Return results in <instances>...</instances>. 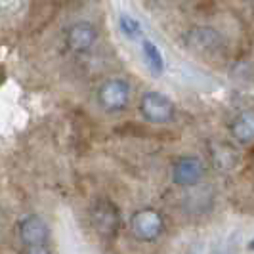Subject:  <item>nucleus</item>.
Here are the masks:
<instances>
[{"label":"nucleus","instance_id":"f257e3e1","mask_svg":"<svg viewBox=\"0 0 254 254\" xmlns=\"http://www.w3.org/2000/svg\"><path fill=\"white\" fill-rule=\"evenodd\" d=\"M132 88L123 78H109L98 90V102L107 113L125 111L130 103Z\"/></svg>","mask_w":254,"mask_h":254},{"label":"nucleus","instance_id":"f03ea898","mask_svg":"<svg viewBox=\"0 0 254 254\" xmlns=\"http://www.w3.org/2000/svg\"><path fill=\"white\" fill-rule=\"evenodd\" d=\"M140 111L145 121L153 125H166L174 119L176 107L161 92H145L140 100Z\"/></svg>","mask_w":254,"mask_h":254},{"label":"nucleus","instance_id":"7ed1b4c3","mask_svg":"<svg viewBox=\"0 0 254 254\" xmlns=\"http://www.w3.org/2000/svg\"><path fill=\"white\" fill-rule=\"evenodd\" d=\"M132 233L141 241H155L163 231V216L153 208H141L138 210L132 220Z\"/></svg>","mask_w":254,"mask_h":254},{"label":"nucleus","instance_id":"20e7f679","mask_svg":"<svg viewBox=\"0 0 254 254\" xmlns=\"http://www.w3.org/2000/svg\"><path fill=\"white\" fill-rule=\"evenodd\" d=\"M90 216H92V226L102 237H113L119 231L121 216H119V210L113 203H109V201L96 203Z\"/></svg>","mask_w":254,"mask_h":254},{"label":"nucleus","instance_id":"39448f33","mask_svg":"<svg viewBox=\"0 0 254 254\" xmlns=\"http://www.w3.org/2000/svg\"><path fill=\"white\" fill-rule=\"evenodd\" d=\"M186 42L191 50L195 52L216 54L224 46V37L212 27H193L186 37Z\"/></svg>","mask_w":254,"mask_h":254},{"label":"nucleus","instance_id":"423d86ee","mask_svg":"<svg viewBox=\"0 0 254 254\" xmlns=\"http://www.w3.org/2000/svg\"><path fill=\"white\" fill-rule=\"evenodd\" d=\"M98 40V31L90 21H76L69 27L67 31V48L75 54H86V52L96 44Z\"/></svg>","mask_w":254,"mask_h":254},{"label":"nucleus","instance_id":"0eeeda50","mask_svg":"<svg viewBox=\"0 0 254 254\" xmlns=\"http://www.w3.org/2000/svg\"><path fill=\"white\" fill-rule=\"evenodd\" d=\"M204 176V165L201 159L197 157H182L174 163L172 168V180L174 184L184 186V188H190L199 184Z\"/></svg>","mask_w":254,"mask_h":254},{"label":"nucleus","instance_id":"6e6552de","mask_svg":"<svg viewBox=\"0 0 254 254\" xmlns=\"http://www.w3.org/2000/svg\"><path fill=\"white\" fill-rule=\"evenodd\" d=\"M19 237H21V243L25 245L27 249L42 247V245L48 243L50 229H48L46 222L40 216H27L21 222V226H19Z\"/></svg>","mask_w":254,"mask_h":254},{"label":"nucleus","instance_id":"1a4fd4ad","mask_svg":"<svg viewBox=\"0 0 254 254\" xmlns=\"http://www.w3.org/2000/svg\"><path fill=\"white\" fill-rule=\"evenodd\" d=\"M231 134L239 143L254 141V111H243L231 123Z\"/></svg>","mask_w":254,"mask_h":254},{"label":"nucleus","instance_id":"9d476101","mask_svg":"<svg viewBox=\"0 0 254 254\" xmlns=\"http://www.w3.org/2000/svg\"><path fill=\"white\" fill-rule=\"evenodd\" d=\"M141 50H143V60H145L147 67L151 69L155 75H161L165 71V58H163V54L159 50V46L145 38L143 44H141Z\"/></svg>","mask_w":254,"mask_h":254},{"label":"nucleus","instance_id":"9b49d317","mask_svg":"<svg viewBox=\"0 0 254 254\" xmlns=\"http://www.w3.org/2000/svg\"><path fill=\"white\" fill-rule=\"evenodd\" d=\"M119 23H121V31H123L128 38H138L141 35V27H140V23H138V19L130 17L127 13L121 15Z\"/></svg>","mask_w":254,"mask_h":254},{"label":"nucleus","instance_id":"f8f14e48","mask_svg":"<svg viewBox=\"0 0 254 254\" xmlns=\"http://www.w3.org/2000/svg\"><path fill=\"white\" fill-rule=\"evenodd\" d=\"M23 0H0V13L2 15H12L21 8Z\"/></svg>","mask_w":254,"mask_h":254},{"label":"nucleus","instance_id":"ddd939ff","mask_svg":"<svg viewBox=\"0 0 254 254\" xmlns=\"http://www.w3.org/2000/svg\"><path fill=\"white\" fill-rule=\"evenodd\" d=\"M25 254H52V253L46 245H42V247H31V249H27Z\"/></svg>","mask_w":254,"mask_h":254},{"label":"nucleus","instance_id":"4468645a","mask_svg":"<svg viewBox=\"0 0 254 254\" xmlns=\"http://www.w3.org/2000/svg\"><path fill=\"white\" fill-rule=\"evenodd\" d=\"M4 80H6V71H4V67L0 65V84H2Z\"/></svg>","mask_w":254,"mask_h":254},{"label":"nucleus","instance_id":"2eb2a0df","mask_svg":"<svg viewBox=\"0 0 254 254\" xmlns=\"http://www.w3.org/2000/svg\"><path fill=\"white\" fill-rule=\"evenodd\" d=\"M249 249H251V251H254V239L251 243H249Z\"/></svg>","mask_w":254,"mask_h":254}]
</instances>
